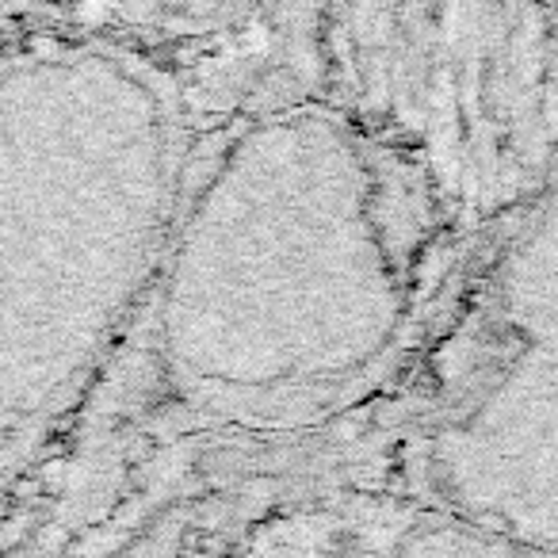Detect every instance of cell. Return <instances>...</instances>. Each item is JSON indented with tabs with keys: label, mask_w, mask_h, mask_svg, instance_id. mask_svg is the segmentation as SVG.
I'll list each match as a JSON object with an SVG mask.
<instances>
[{
	"label": "cell",
	"mask_w": 558,
	"mask_h": 558,
	"mask_svg": "<svg viewBox=\"0 0 558 558\" xmlns=\"http://www.w3.org/2000/svg\"><path fill=\"white\" fill-rule=\"evenodd\" d=\"M157 4L180 12V16H215V12H222L226 4H230V0H157Z\"/></svg>",
	"instance_id": "1"
}]
</instances>
